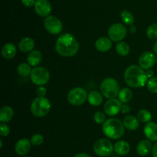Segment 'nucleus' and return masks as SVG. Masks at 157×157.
<instances>
[{
  "label": "nucleus",
  "instance_id": "1",
  "mask_svg": "<svg viewBox=\"0 0 157 157\" xmlns=\"http://www.w3.org/2000/svg\"><path fill=\"white\" fill-rule=\"evenodd\" d=\"M55 49L61 56L71 57L78 52L79 43L72 34L64 33L58 37Z\"/></svg>",
  "mask_w": 157,
  "mask_h": 157
},
{
  "label": "nucleus",
  "instance_id": "2",
  "mask_svg": "<svg viewBox=\"0 0 157 157\" xmlns=\"http://www.w3.org/2000/svg\"><path fill=\"white\" fill-rule=\"evenodd\" d=\"M147 73L144 69L136 65H132L127 68L124 72L126 83L132 88L143 87L147 83Z\"/></svg>",
  "mask_w": 157,
  "mask_h": 157
},
{
  "label": "nucleus",
  "instance_id": "3",
  "mask_svg": "<svg viewBox=\"0 0 157 157\" xmlns=\"http://www.w3.org/2000/svg\"><path fill=\"white\" fill-rule=\"evenodd\" d=\"M124 123L118 119H109L103 124V132L112 139L121 138L124 133Z\"/></svg>",
  "mask_w": 157,
  "mask_h": 157
},
{
  "label": "nucleus",
  "instance_id": "4",
  "mask_svg": "<svg viewBox=\"0 0 157 157\" xmlns=\"http://www.w3.org/2000/svg\"><path fill=\"white\" fill-rule=\"evenodd\" d=\"M100 89L102 95L107 99H114L120 92V86L118 82L113 78H104L101 83Z\"/></svg>",
  "mask_w": 157,
  "mask_h": 157
},
{
  "label": "nucleus",
  "instance_id": "5",
  "mask_svg": "<svg viewBox=\"0 0 157 157\" xmlns=\"http://www.w3.org/2000/svg\"><path fill=\"white\" fill-rule=\"evenodd\" d=\"M51 109L50 101L45 97H37L31 104V112L35 117H43Z\"/></svg>",
  "mask_w": 157,
  "mask_h": 157
},
{
  "label": "nucleus",
  "instance_id": "6",
  "mask_svg": "<svg viewBox=\"0 0 157 157\" xmlns=\"http://www.w3.org/2000/svg\"><path fill=\"white\" fill-rule=\"evenodd\" d=\"M31 80L38 86H43L47 84L50 79L48 70L44 67H35L31 72Z\"/></svg>",
  "mask_w": 157,
  "mask_h": 157
},
{
  "label": "nucleus",
  "instance_id": "7",
  "mask_svg": "<svg viewBox=\"0 0 157 157\" xmlns=\"http://www.w3.org/2000/svg\"><path fill=\"white\" fill-rule=\"evenodd\" d=\"M114 150L111 142L107 139H100L94 145V151L98 156H109Z\"/></svg>",
  "mask_w": 157,
  "mask_h": 157
},
{
  "label": "nucleus",
  "instance_id": "8",
  "mask_svg": "<svg viewBox=\"0 0 157 157\" xmlns=\"http://www.w3.org/2000/svg\"><path fill=\"white\" fill-rule=\"evenodd\" d=\"M87 92L84 89L76 87L71 89L67 94V100L73 106H81L87 99Z\"/></svg>",
  "mask_w": 157,
  "mask_h": 157
},
{
  "label": "nucleus",
  "instance_id": "9",
  "mask_svg": "<svg viewBox=\"0 0 157 157\" xmlns=\"http://www.w3.org/2000/svg\"><path fill=\"white\" fill-rule=\"evenodd\" d=\"M44 26L46 30L52 35H58L63 29L61 21L55 15H48L46 17L44 21Z\"/></svg>",
  "mask_w": 157,
  "mask_h": 157
},
{
  "label": "nucleus",
  "instance_id": "10",
  "mask_svg": "<svg viewBox=\"0 0 157 157\" xmlns=\"http://www.w3.org/2000/svg\"><path fill=\"white\" fill-rule=\"evenodd\" d=\"M127 35V29L121 23H114L108 29V36L112 41L121 42Z\"/></svg>",
  "mask_w": 157,
  "mask_h": 157
},
{
  "label": "nucleus",
  "instance_id": "11",
  "mask_svg": "<svg viewBox=\"0 0 157 157\" xmlns=\"http://www.w3.org/2000/svg\"><path fill=\"white\" fill-rule=\"evenodd\" d=\"M156 62V57L151 52H145L140 56L139 66L143 69L149 70L154 66Z\"/></svg>",
  "mask_w": 157,
  "mask_h": 157
},
{
  "label": "nucleus",
  "instance_id": "12",
  "mask_svg": "<svg viewBox=\"0 0 157 157\" xmlns=\"http://www.w3.org/2000/svg\"><path fill=\"white\" fill-rule=\"evenodd\" d=\"M37 15L41 17H48L52 12V4L48 0H36L34 6Z\"/></svg>",
  "mask_w": 157,
  "mask_h": 157
},
{
  "label": "nucleus",
  "instance_id": "13",
  "mask_svg": "<svg viewBox=\"0 0 157 157\" xmlns=\"http://www.w3.org/2000/svg\"><path fill=\"white\" fill-rule=\"evenodd\" d=\"M122 103L117 99H110L104 106V112L108 115H115L119 113L122 108Z\"/></svg>",
  "mask_w": 157,
  "mask_h": 157
},
{
  "label": "nucleus",
  "instance_id": "14",
  "mask_svg": "<svg viewBox=\"0 0 157 157\" xmlns=\"http://www.w3.org/2000/svg\"><path fill=\"white\" fill-rule=\"evenodd\" d=\"M31 141L28 139H21L18 140L15 146V151L18 155H25L31 150Z\"/></svg>",
  "mask_w": 157,
  "mask_h": 157
},
{
  "label": "nucleus",
  "instance_id": "15",
  "mask_svg": "<svg viewBox=\"0 0 157 157\" xmlns=\"http://www.w3.org/2000/svg\"><path fill=\"white\" fill-rule=\"evenodd\" d=\"M144 134L147 139L153 142L157 141V124L156 123L150 122L144 127Z\"/></svg>",
  "mask_w": 157,
  "mask_h": 157
},
{
  "label": "nucleus",
  "instance_id": "16",
  "mask_svg": "<svg viewBox=\"0 0 157 157\" xmlns=\"http://www.w3.org/2000/svg\"><path fill=\"white\" fill-rule=\"evenodd\" d=\"M111 41L112 40L110 38H107V37H102V38H98L95 42V48L99 52H107L112 47Z\"/></svg>",
  "mask_w": 157,
  "mask_h": 157
},
{
  "label": "nucleus",
  "instance_id": "17",
  "mask_svg": "<svg viewBox=\"0 0 157 157\" xmlns=\"http://www.w3.org/2000/svg\"><path fill=\"white\" fill-rule=\"evenodd\" d=\"M153 149L151 141L149 139H144L140 142L136 147V152L138 155L141 156H144L150 153Z\"/></svg>",
  "mask_w": 157,
  "mask_h": 157
},
{
  "label": "nucleus",
  "instance_id": "18",
  "mask_svg": "<svg viewBox=\"0 0 157 157\" xmlns=\"http://www.w3.org/2000/svg\"><path fill=\"white\" fill-rule=\"evenodd\" d=\"M17 53V49L12 43H6L2 49V55L6 59H12Z\"/></svg>",
  "mask_w": 157,
  "mask_h": 157
},
{
  "label": "nucleus",
  "instance_id": "19",
  "mask_svg": "<svg viewBox=\"0 0 157 157\" xmlns=\"http://www.w3.org/2000/svg\"><path fill=\"white\" fill-rule=\"evenodd\" d=\"M35 43L33 38L25 37L22 38L18 43V49L22 52H32L35 48Z\"/></svg>",
  "mask_w": 157,
  "mask_h": 157
},
{
  "label": "nucleus",
  "instance_id": "20",
  "mask_svg": "<svg viewBox=\"0 0 157 157\" xmlns=\"http://www.w3.org/2000/svg\"><path fill=\"white\" fill-rule=\"evenodd\" d=\"M115 152L120 155H125L129 153L130 150V146L127 142L124 140H120L117 142L113 146Z\"/></svg>",
  "mask_w": 157,
  "mask_h": 157
},
{
  "label": "nucleus",
  "instance_id": "21",
  "mask_svg": "<svg viewBox=\"0 0 157 157\" xmlns=\"http://www.w3.org/2000/svg\"><path fill=\"white\" fill-rule=\"evenodd\" d=\"M28 63L31 66H37L41 62L42 54L38 50H33L29 52L27 57Z\"/></svg>",
  "mask_w": 157,
  "mask_h": 157
},
{
  "label": "nucleus",
  "instance_id": "22",
  "mask_svg": "<svg viewBox=\"0 0 157 157\" xmlns=\"http://www.w3.org/2000/svg\"><path fill=\"white\" fill-rule=\"evenodd\" d=\"M124 127L129 130H136L140 126V121L137 118L133 115H127L124 118Z\"/></svg>",
  "mask_w": 157,
  "mask_h": 157
},
{
  "label": "nucleus",
  "instance_id": "23",
  "mask_svg": "<svg viewBox=\"0 0 157 157\" xmlns=\"http://www.w3.org/2000/svg\"><path fill=\"white\" fill-rule=\"evenodd\" d=\"M14 115V111L11 106H3L0 110V122L6 123L11 121Z\"/></svg>",
  "mask_w": 157,
  "mask_h": 157
},
{
  "label": "nucleus",
  "instance_id": "24",
  "mask_svg": "<svg viewBox=\"0 0 157 157\" xmlns=\"http://www.w3.org/2000/svg\"><path fill=\"white\" fill-rule=\"evenodd\" d=\"M87 100L91 106H98L103 103V95L98 91H92L88 94Z\"/></svg>",
  "mask_w": 157,
  "mask_h": 157
},
{
  "label": "nucleus",
  "instance_id": "25",
  "mask_svg": "<svg viewBox=\"0 0 157 157\" xmlns=\"http://www.w3.org/2000/svg\"><path fill=\"white\" fill-rule=\"evenodd\" d=\"M119 96V100L122 103H127L129 101H130L133 97V92L128 88H123L121 89L118 94Z\"/></svg>",
  "mask_w": 157,
  "mask_h": 157
},
{
  "label": "nucleus",
  "instance_id": "26",
  "mask_svg": "<svg viewBox=\"0 0 157 157\" xmlns=\"http://www.w3.org/2000/svg\"><path fill=\"white\" fill-rule=\"evenodd\" d=\"M116 51L121 56H126L130 52V46L125 42H118L116 45Z\"/></svg>",
  "mask_w": 157,
  "mask_h": 157
},
{
  "label": "nucleus",
  "instance_id": "27",
  "mask_svg": "<svg viewBox=\"0 0 157 157\" xmlns=\"http://www.w3.org/2000/svg\"><path fill=\"white\" fill-rule=\"evenodd\" d=\"M137 119L140 122L144 123H148L152 119V114L147 109H141L137 113Z\"/></svg>",
  "mask_w": 157,
  "mask_h": 157
},
{
  "label": "nucleus",
  "instance_id": "28",
  "mask_svg": "<svg viewBox=\"0 0 157 157\" xmlns=\"http://www.w3.org/2000/svg\"><path fill=\"white\" fill-rule=\"evenodd\" d=\"M121 16L123 22L126 25H130V26H132V24L134 22V17H133V14L130 12H129L128 10L124 9V10L121 11Z\"/></svg>",
  "mask_w": 157,
  "mask_h": 157
},
{
  "label": "nucleus",
  "instance_id": "29",
  "mask_svg": "<svg viewBox=\"0 0 157 157\" xmlns=\"http://www.w3.org/2000/svg\"><path fill=\"white\" fill-rule=\"evenodd\" d=\"M32 69H31V66L29 64V63H21L19 66H18V69H17V71H18V73L21 76L26 77L28 75H31V72H32Z\"/></svg>",
  "mask_w": 157,
  "mask_h": 157
},
{
  "label": "nucleus",
  "instance_id": "30",
  "mask_svg": "<svg viewBox=\"0 0 157 157\" xmlns=\"http://www.w3.org/2000/svg\"><path fill=\"white\" fill-rule=\"evenodd\" d=\"M147 35L150 39L157 40V23L150 25L147 30Z\"/></svg>",
  "mask_w": 157,
  "mask_h": 157
},
{
  "label": "nucleus",
  "instance_id": "31",
  "mask_svg": "<svg viewBox=\"0 0 157 157\" xmlns=\"http://www.w3.org/2000/svg\"><path fill=\"white\" fill-rule=\"evenodd\" d=\"M147 88L149 91L153 93H157V78L152 77L147 81Z\"/></svg>",
  "mask_w": 157,
  "mask_h": 157
},
{
  "label": "nucleus",
  "instance_id": "32",
  "mask_svg": "<svg viewBox=\"0 0 157 157\" xmlns=\"http://www.w3.org/2000/svg\"><path fill=\"white\" fill-rule=\"evenodd\" d=\"M30 141L32 145H33V146H40L44 142V137L41 134H35L34 135H32Z\"/></svg>",
  "mask_w": 157,
  "mask_h": 157
},
{
  "label": "nucleus",
  "instance_id": "33",
  "mask_svg": "<svg viewBox=\"0 0 157 157\" xmlns=\"http://www.w3.org/2000/svg\"><path fill=\"white\" fill-rule=\"evenodd\" d=\"M94 119L96 123H98V124H104L105 123L106 119L105 115L102 112H97L94 115Z\"/></svg>",
  "mask_w": 157,
  "mask_h": 157
},
{
  "label": "nucleus",
  "instance_id": "34",
  "mask_svg": "<svg viewBox=\"0 0 157 157\" xmlns=\"http://www.w3.org/2000/svg\"><path fill=\"white\" fill-rule=\"evenodd\" d=\"M0 132H1L2 136H7L10 132V129L9 126L6 123H2L0 124Z\"/></svg>",
  "mask_w": 157,
  "mask_h": 157
},
{
  "label": "nucleus",
  "instance_id": "35",
  "mask_svg": "<svg viewBox=\"0 0 157 157\" xmlns=\"http://www.w3.org/2000/svg\"><path fill=\"white\" fill-rule=\"evenodd\" d=\"M46 91H47V89L44 86H39L37 89V95H38V97H44L46 94Z\"/></svg>",
  "mask_w": 157,
  "mask_h": 157
},
{
  "label": "nucleus",
  "instance_id": "36",
  "mask_svg": "<svg viewBox=\"0 0 157 157\" xmlns=\"http://www.w3.org/2000/svg\"><path fill=\"white\" fill-rule=\"evenodd\" d=\"M35 2L36 0H21V3L23 6H26V7H32V6H35Z\"/></svg>",
  "mask_w": 157,
  "mask_h": 157
},
{
  "label": "nucleus",
  "instance_id": "37",
  "mask_svg": "<svg viewBox=\"0 0 157 157\" xmlns=\"http://www.w3.org/2000/svg\"><path fill=\"white\" fill-rule=\"evenodd\" d=\"M130 106L127 104H124L122 106V108H121V112L123 113H128L130 112Z\"/></svg>",
  "mask_w": 157,
  "mask_h": 157
},
{
  "label": "nucleus",
  "instance_id": "38",
  "mask_svg": "<svg viewBox=\"0 0 157 157\" xmlns=\"http://www.w3.org/2000/svg\"><path fill=\"white\" fill-rule=\"evenodd\" d=\"M152 154H153V157H157V143L153 146Z\"/></svg>",
  "mask_w": 157,
  "mask_h": 157
},
{
  "label": "nucleus",
  "instance_id": "39",
  "mask_svg": "<svg viewBox=\"0 0 157 157\" xmlns=\"http://www.w3.org/2000/svg\"><path fill=\"white\" fill-rule=\"evenodd\" d=\"M74 157H90V155L87 153H84V152H81V153H78L75 155Z\"/></svg>",
  "mask_w": 157,
  "mask_h": 157
},
{
  "label": "nucleus",
  "instance_id": "40",
  "mask_svg": "<svg viewBox=\"0 0 157 157\" xmlns=\"http://www.w3.org/2000/svg\"><path fill=\"white\" fill-rule=\"evenodd\" d=\"M146 73H147V77H148L149 78H152V77H153V71H152V70H150V69H149V70H147V72H146Z\"/></svg>",
  "mask_w": 157,
  "mask_h": 157
},
{
  "label": "nucleus",
  "instance_id": "41",
  "mask_svg": "<svg viewBox=\"0 0 157 157\" xmlns=\"http://www.w3.org/2000/svg\"><path fill=\"white\" fill-rule=\"evenodd\" d=\"M153 52H154L155 54L157 55V41L155 42L154 46H153Z\"/></svg>",
  "mask_w": 157,
  "mask_h": 157
},
{
  "label": "nucleus",
  "instance_id": "42",
  "mask_svg": "<svg viewBox=\"0 0 157 157\" xmlns=\"http://www.w3.org/2000/svg\"><path fill=\"white\" fill-rule=\"evenodd\" d=\"M136 27H135V26H130V32H133H133H136Z\"/></svg>",
  "mask_w": 157,
  "mask_h": 157
},
{
  "label": "nucleus",
  "instance_id": "43",
  "mask_svg": "<svg viewBox=\"0 0 157 157\" xmlns=\"http://www.w3.org/2000/svg\"><path fill=\"white\" fill-rule=\"evenodd\" d=\"M156 63H157V57H156Z\"/></svg>",
  "mask_w": 157,
  "mask_h": 157
},
{
  "label": "nucleus",
  "instance_id": "44",
  "mask_svg": "<svg viewBox=\"0 0 157 157\" xmlns=\"http://www.w3.org/2000/svg\"><path fill=\"white\" fill-rule=\"evenodd\" d=\"M25 157H28V156H25Z\"/></svg>",
  "mask_w": 157,
  "mask_h": 157
}]
</instances>
